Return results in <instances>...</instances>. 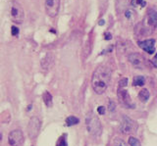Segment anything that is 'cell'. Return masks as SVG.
I'll return each mask as SVG.
<instances>
[{
  "label": "cell",
  "instance_id": "cell-2",
  "mask_svg": "<svg viewBox=\"0 0 157 146\" xmlns=\"http://www.w3.org/2000/svg\"><path fill=\"white\" fill-rule=\"evenodd\" d=\"M9 15L11 20L16 24H22L25 20L24 9L16 0H12L9 2Z\"/></svg>",
  "mask_w": 157,
  "mask_h": 146
},
{
  "label": "cell",
  "instance_id": "cell-4",
  "mask_svg": "<svg viewBox=\"0 0 157 146\" xmlns=\"http://www.w3.org/2000/svg\"><path fill=\"white\" fill-rule=\"evenodd\" d=\"M137 128H139V125H137L136 121H134L132 119L129 118V117H127V116L123 117L122 122L120 124V131L122 133L132 134V133H136Z\"/></svg>",
  "mask_w": 157,
  "mask_h": 146
},
{
  "label": "cell",
  "instance_id": "cell-24",
  "mask_svg": "<svg viewBox=\"0 0 157 146\" xmlns=\"http://www.w3.org/2000/svg\"><path fill=\"white\" fill-rule=\"evenodd\" d=\"M111 38H112V36H111L110 33H105V39L106 40H110Z\"/></svg>",
  "mask_w": 157,
  "mask_h": 146
},
{
  "label": "cell",
  "instance_id": "cell-13",
  "mask_svg": "<svg viewBox=\"0 0 157 146\" xmlns=\"http://www.w3.org/2000/svg\"><path fill=\"white\" fill-rule=\"evenodd\" d=\"M149 97H150V93H149V91L147 90L146 88H144V89H141L140 91V93H139V98L142 101V102H146L147 100L149 99Z\"/></svg>",
  "mask_w": 157,
  "mask_h": 146
},
{
  "label": "cell",
  "instance_id": "cell-19",
  "mask_svg": "<svg viewBox=\"0 0 157 146\" xmlns=\"http://www.w3.org/2000/svg\"><path fill=\"white\" fill-rule=\"evenodd\" d=\"M128 84V79H126V77H124V79H122L120 81H119V86L121 87V88H123V87L127 86Z\"/></svg>",
  "mask_w": 157,
  "mask_h": 146
},
{
  "label": "cell",
  "instance_id": "cell-5",
  "mask_svg": "<svg viewBox=\"0 0 157 146\" xmlns=\"http://www.w3.org/2000/svg\"><path fill=\"white\" fill-rule=\"evenodd\" d=\"M40 128H41V122L37 117H33L31 118L28 125V135L31 139H34L36 138L39 131H40Z\"/></svg>",
  "mask_w": 157,
  "mask_h": 146
},
{
  "label": "cell",
  "instance_id": "cell-8",
  "mask_svg": "<svg viewBox=\"0 0 157 146\" xmlns=\"http://www.w3.org/2000/svg\"><path fill=\"white\" fill-rule=\"evenodd\" d=\"M118 97L121 103L124 105L126 108H135V104L132 102L131 96L125 89H119L118 91Z\"/></svg>",
  "mask_w": 157,
  "mask_h": 146
},
{
  "label": "cell",
  "instance_id": "cell-26",
  "mask_svg": "<svg viewBox=\"0 0 157 146\" xmlns=\"http://www.w3.org/2000/svg\"><path fill=\"white\" fill-rule=\"evenodd\" d=\"M2 140H3V133H2L1 129H0V143L2 142Z\"/></svg>",
  "mask_w": 157,
  "mask_h": 146
},
{
  "label": "cell",
  "instance_id": "cell-15",
  "mask_svg": "<svg viewBox=\"0 0 157 146\" xmlns=\"http://www.w3.org/2000/svg\"><path fill=\"white\" fill-rule=\"evenodd\" d=\"M134 85H136V86H142L144 84V82H145V79L144 77H141V76H136V77H134Z\"/></svg>",
  "mask_w": 157,
  "mask_h": 146
},
{
  "label": "cell",
  "instance_id": "cell-22",
  "mask_svg": "<svg viewBox=\"0 0 157 146\" xmlns=\"http://www.w3.org/2000/svg\"><path fill=\"white\" fill-rule=\"evenodd\" d=\"M105 107L104 106H100V107H98V109H97V112H98V114L99 115H104L105 114Z\"/></svg>",
  "mask_w": 157,
  "mask_h": 146
},
{
  "label": "cell",
  "instance_id": "cell-27",
  "mask_svg": "<svg viewBox=\"0 0 157 146\" xmlns=\"http://www.w3.org/2000/svg\"><path fill=\"white\" fill-rule=\"evenodd\" d=\"M103 24H104V22H103V21H101V22L99 23V25H100V26H102V25H103Z\"/></svg>",
  "mask_w": 157,
  "mask_h": 146
},
{
  "label": "cell",
  "instance_id": "cell-17",
  "mask_svg": "<svg viewBox=\"0 0 157 146\" xmlns=\"http://www.w3.org/2000/svg\"><path fill=\"white\" fill-rule=\"evenodd\" d=\"M56 146H68L67 144V140H66V135H62L60 138H59L58 142Z\"/></svg>",
  "mask_w": 157,
  "mask_h": 146
},
{
  "label": "cell",
  "instance_id": "cell-20",
  "mask_svg": "<svg viewBox=\"0 0 157 146\" xmlns=\"http://www.w3.org/2000/svg\"><path fill=\"white\" fill-rule=\"evenodd\" d=\"M11 33H12V36H18V35H19V28H18L17 27L13 26V27L11 28Z\"/></svg>",
  "mask_w": 157,
  "mask_h": 146
},
{
  "label": "cell",
  "instance_id": "cell-21",
  "mask_svg": "<svg viewBox=\"0 0 157 146\" xmlns=\"http://www.w3.org/2000/svg\"><path fill=\"white\" fill-rule=\"evenodd\" d=\"M108 109H109V111L111 112V113H112V112H114V111L116 110L115 102H113V101L111 100V101H110V103H109V108H108Z\"/></svg>",
  "mask_w": 157,
  "mask_h": 146
},
{
  "label": "cell",
  "instance_id": "cell-18",
  "mask_svg": "<svg viewBox=\"0 0 157 146\" xmlns=\"http://www.w3.org/2000/svg\"><path fill=\"white\" fill-rule=\"evenodd\" d=\"M112 146H127L124 140H122L120 138H116L113 141V145Z\"/></svg>",
  "mask_w": 157,
  "mask_h": 146
},
{
  "label": "cell",
  "instance_id": "cell-6",
  "mask_svg": "<svg viewBox=\"0 0 157 146\" xmlns=\"http://www.w3.org/2000/svg\"><path fill=\"white\" fill-rule=\"evenodd\" d=\"M25 141V136L21 129H14L8 135V143L10 146H22Z\"/></svg>",
  "mask_w": 157,
  "mask_h": 146
},
{
  "label": "cell",
  "instance_id": "cell-3",
  "mask_svg": "<svg viewBox=\"0 0 157 146\" xmlns=\"http://www.w3.org/2000/svg\"><path fill=\"white\" fill-rule=\"evenodd\" d=\"M86 129L91 135L94 136H99L102 133V125L99 119L97 118V116L94 115L90 112V114L86 116Z\"/></svg>",
  "mask_w": 157,
  "mask_h": 146
},
{
  "label": "cell",
  "instance_id": "cell-16",
  "mask_svg": "<svg viewBox=\"0 0 157 146\" xmlns=\"http://www.w3.org/2000/svg\"><path fill=\"white\" fill-rule=\"evenodd\" d=\"M129 144L130 146H140V142L139 139H136L134 136H130L129 138Z\"/></svg>",
  "mask_w": 157,
  "mask_h": 146
},
{
  "label": "cell",
  "instance_id": "cell-1",
  "mask_svg": "<svg viewBox=\"0 0 157 146\" xmlns=\"http://www.w3.org/2000/svg\"><path fill=\"white\" fill-rule=\"evenodd\" d=\"M111 80V70L108 67L100 66L93 72L91 77V85L97 94H102L108 88Z\"/></svg>",
  "mask_w": 157,
  "mask_h": 146
},
{
  "label": "cell",
  "instance_id": "cell-7",
  "mask_svg": "<svg viewBox=\"0 0 157 146\" xmlns=\"http://www.w3.org/2000/svg\"><path fill=\"white\" fill-rule=\"evenodd\" d=\"M46 14L51 18H54L58 15L59 8H60V0H45L44 3Z\"/></svg>",
  "mask_w": 157,
  "mask_h": 146
},
{
  "label": "cell",
  "instance_id": "cell-23",
  "mask_svg": "<svg viewBox=\"0 0 157 146\" xmlns=\"http://www.w3.org/2000/svg\"><path fill=\"white\" fill-rule=\"evenodd\" d=\"M152 63H153L154 67H156V68H157V53L154 55L153 59H152Z\"/></svg>",
  "mask_w": 157,
  "mask_h": 146
},
{
  "label": "cell",
  "instance_id": "cell-10",
  "mask_svg": "<svg viewBox=\"0 0 157 146\" xmlns=\"http://www.w3.org/2000/svg\"><path fill=\"white\" fill-rule=\"evenodd\" d=\"M129 61L135 67L140 68V69H142V68L144 67V64H145L144 58L142 57L140 54H139V53H132V54L129 56Z\"/></svg>",
  "mask_w": 157,
  "mask_h": 146
},
{
  "label": "cell",
  "instance_id": "cell-25",
  "mask_svg": "<svg viewBox=\"0 0 157 146\" xmlns=\"http://www.w3.org/2000/svg\"><path fill=\"white\" fill-rule=\"evenodd\" d=\"M137 4H141V6H144L145 5V2H144L142 0H137Z\"/></svg>",
  "mask_w": 157,
  "mask_h": 146
},
{
  "label": "cell",
  "instance_id": "cell-9",
  "mask_svg": "<svg viewBox=\"0 0 157 146\" xmlns=\"http://www.w3.org/2000/svg\"><path fill=\"white\" fill-rule=\"evenodd\" d=\"M139 46L142 50H144L148 54H153L155 52V39L150 38V39H146L144 41H139Z\"/></svg>",
  "mask_w": 157,
  "mask_h": 146
},
{
  "label": "cell",
  "instance_id": "cell-12",
  "mask_svg": "<svg viewBox=\"0 0 157 146\" xmlns=\"http://www.w3.org/2000/svg\"><path fill=\"white\" fill-rule=\"evenodd\" d=\"M42 98H43V101L45 105L47 107H52V95L49 93L48 91H45L44 93L42 94Z\"/></svg>",
  "mask_w": 157,
  "mask_h": 146
},
{
  "label": "cell",
  "instance_id": "cell-14",
  "mask_svg": "<svg viewBox=\"0 0 157 146\" xmlns=\"http://www.w3.org/2000/svg\"><path fill=\"white\" fill-rule=\"evenodd\" d=\"M78 123H80V120H78L77 117L70 116V117H68V118L66 119V125L68 126H72V125H78Z\"/></svg>",
  "mask_w": 157,
  "mask_h": 146
},
{
  "label": "cell",
  "instance_id": "cell-11",
  "mask_svg": "<svg viewBox=\"0 0 157 146\" xmlns=\"http://www.w3.org/2000/svg\"><path fill=\"white\" fill-rule=\"evenodd\" d=\"M147 22L153 28H157V11L154 9H149L147 13Z\"/></svg>",
  "mask_w": 157,
  "mask_h": 146
}]
</instances>
